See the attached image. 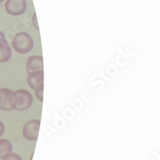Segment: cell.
Masks as SVG:
<instances>
[{"label":"cell","mask_w":160,"mask_h":160,"mask_svg":"<svg viewBox=\"0 0 160 160\" xmlns=\"http://www.w3.org/2000/svg\"><path fill=\"white\" fill-rule=\"evenodd\" d=\"M11 58V48L8 43L0 44V62H8Z\"/></svg>","instance_id":"cell-8"},{"label":"cell","mask_w":160,"mask_h":160,"mask_svg":"<svg viewBox=\"0 0 160 160\" xmlns=\"http://www.w3.org/2000/svg\"><path fill=\"white\" fill-rule=\"evenodd\" d=\"M12 144L8 139H0V158H2L5 155L11 153Z\"/></svg>","instance_id":"cell-9"},{"label":"cell","mask_w":160,"mask_h":160,"mask_svg":"<svg viewBox=\"0 0 160 160\" xmlns=\"http://www.w3.org/2000/svg\"><path fill=\"white\" fill-rule=\"evenodd\" d=\"M13 48L20 54H27L32 50L34 41L29 34L19 32L15 35L12 40Z\"/></svg>","instance_id":"cell-2"},{"label":"cell","mask_w":160,"mask_h":160,"mask_svg":"<svg viewBox=\"0 0 160 160\" xmlns=\"http://www.w3.org/2000/svg\"><path fill=\"white\" fill-rule=\"evenodd\" d=\"M0 101H1V97H0Z\"/></svg>","instance_id":"cell-16"},{"label":"cell","mask_w":160,"mask_h":160,"mask_svg":"<svg viewBox=\"0 0 160 160\" xmlns=\"http://www.w3.org/2000/svg\"><path fill=\"white\" fill-rule=\"evenodd\" d=\"M2 160H22L19 155L14 154V153H9L4 155L2 158Z\"/></svg>","instance_id":"cell-10"},{"label":"cell","mask_w":160,"mask_h":160,"mask_svg":"<svg viewBox=\"0 0 160 160\" xmlns=\"http://www.w3.org/2000/svg\"><path fill=\"white\" fill-rule=\"evenodd\" d=\"M33 102V98L31 93L26 90H18L13 93L12 104L13 110L25 111L31 108Z\"/></svg>","instance_id":"cell-1"},{"label":"cell","mask_w":160,"mask_h":160,"mask_svg":"<svg viewBox=\"0 0 160 160\" xmlns=\"http://www.w3.org/2000/svg\"><path fill=\"white\" fill-rule=\"evenodd\" d=\"M28 83L33 90L43 88V71H37L28 74Z\"/></svg>","instance_id":"cell-5"},{"label":"cell","mask_w":160,"mask_h":160,"mask_svg":"<svg viewBox=\"0 0 160 160\" xmlns=\"http://www.w3.org/2000/svg\"><path fill=\"white\" fill-rule=\"evenodd\" d=\"M14 91L8 88H2L0 89V110L2 111H11L13 110L11 100Z\"/></svg>","instance_id":"cell-6"},{"label":"cell","mask_w":160,"mask_h":160,"mask_svg":"<svg viewBox=\"0 0 160 160\" xmlns=\"http://www.w3.org/2000/svg\"><path fill=\"white\" fill-rule=\"evenodd\" d=\"M3 1H4V0H0V3H2V2H3Z\"/></svg>","instance_id":"cell-15"},{"label":"cell","mask_w":160,"mask_h":160,"mask_svg":"<svg viewBox=\"0 0 160 160\" xmlns=\"http://www.w3.org/2000/svg\"><path fill=\"white\" fill-rule=\"evenodd\" d=\"M4 131H5V128H4V124L2 123V121H0V137L2 136L4 134Z\"/></svg>","instance_id":"cell-13"},{"label":"cell","mask_w":160,"mask_h":160,"mask_svg":"<svg viewBox=\"0 0 160 160\" xmlns=\"http://www.w3.org/2000/svg\"><path fill=\"white\" fill-rule=\"evenodd\" d=\"M40 128V121L38 119L29 120L24 125L22 135L26 139L30 141H36L38 138Z\"/></svg>","instance_id":"cell-3"},{"label":"cell","mask_w":160,"mask_h":160,"mask_svg":"<svg viewBox=\"0 0 160 160\" xmlns=\"http://www.w3.org/2000/svg\"><path fill=\"white\" fill-rule=\"evenodd\" d=\"M43 67V58L39 55H34L30 57L27 62V71L28 74L34 71H42Z\"/></svg>","instance_id":"cell-7"},{"label":"cell","mask_w":160,"mask_h":160,"mask_svg":"<svg viewBox=\"0 0 160 160\" xmlns=\"http://www.w3.org/2000/svg\"><path fill=\"white\" fill-rule=\"evenodd\" d=\"M7 40H6L5 35H4L2 31H0V44H4L7 43Z\"/></svg>","instance_id":"cell-12"},{"label":"cell","mask_w":160,"mask_h":160,"mask_svg":"<svg viewBox=\"0 0 160 160\" xmlns=\"http://www.w3.org/2000/svg\"><path fill=\"white\" fill-rule=\"evenodd\" d=\"M35 19L36 20V14H34V16H33V21H34V22H35ZM35 22H36V21H35ZM34 26H35V27H36V28H37V30H38V25H37V22H35V23H34Z\"/></svg>","instance_id":"cell-14"},{"label":"cell","mask_w":160,"mask_h":160,"mask_svg":"<svg viewBox=\"0 0 160 160\" xmlns=\"http://www.w3.org/2000/svg\"><path fill=\"white\" fill-rule=\"evenodd\" d=\"M42 92H43V88H38V89L35 90V95H36V97L38 98V99L39 101H42V98H43V97H42L43 93Z\"/></svg>","instance_id":"cell-11"},{"label":"cell","mask_w":160,"mask_h":160,"mask_svg":"<svg viewBox=\"0 0 160 160\" xmlns=\"http://www.w3.org/2000/svg\"><path fill=\"white\" fill-rule=\"evenodd\" d=\"M27 8L26 0H7L5 3L6 11L11 15L23 14Z\"/></svg>","instance_id":"cell-4"}]
</instances>
